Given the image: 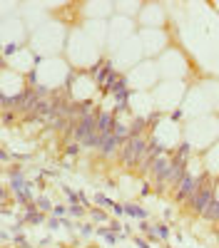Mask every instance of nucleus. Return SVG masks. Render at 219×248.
I'll list each match as a JSON object with an SVG mask.
<instances>
[{"mask_svg": "<svg viewBox=\"0 0 219 248\" xmlns=\"http://www.w3.org/2000/svg\"><path fill=\"white\" fill-rule=\"evenodd\" d=\"M217 134H219V122L204 117V119H197V122H194V127L189 129L187 137H189L194 144H207V141H212Z\"/></svg>", "mask_w": 219, "mask_h": 248, "instance_id": "obj_1", "label": "nucleus"}, {"mask_svg": "<svg viewBox=\"0 0 219 248\" xmlns=\"http://www.w3.org/2000/svg\"><path fill=\"white\" fill-rule=\"evenodd\" d=\"M65 75H67L65 65H63V62H57V60H48V62H43V65H40V70H37V79H40V82H50V85H57V82H63Z\"/></svg>", "mask_w": 219, "mask_h": 248, "instance_id": "obj_2", "label": "nucleus"}, {"mask_svg": "<svg viewBox=\"0 0 219 248\" xmlns=\"http://www.w3.org/2000/svg\"><path fill=\"white\" fill-rule=\"evenodd\" d=\"M154 79H157L154 65H139V67L130 75V82H132L135 87H147V85H152Z\"/></svg>", "mask_w": 219, "mask_h": 248, "instance_id": "obj_3", "label": "nucleus"}, {"mask_svg": "<svg viewBox=\"0 0 219 248\" xmlns=\"http://www.w3.org/2000/svg\"><path fill=\"white\" fill-rule=\"evenodd\" d=\"M154 97H157V102H159L162 107H167V102H169V105H177L179 97H182V87H179L177 82H169V85L159 87Z\"/></svg>", "mask_w": 219, "mask_h": 248, "instance_id": "obj_4", "label": "nucleus"}, {"mask_svg": "<svg viewBox=\"0 0 219 248\" xmlns=\"http://www.w3.org/2000/svg\"><path fill=\"white\" fill-rule=\"evenodd\" d=\"M115 30L110 32V47H117V45H125V37L130 35L132 25H130V20H115Z\"/></svg>", "mask_w": 219, "mask_h": 248, "instance_id": "obj_5", "label": "nucleus"}, {"mask_svg": "<svg viewBox=\"0 0 219 248\" xmlns=\"http://www.w3.org/2000/svg\"><path fill=\"white\" fill-rule=\"evenodd\" d=\"M139 50H142V45H139L137 40H132V45L125 43L122 45V52H115L117 65H119V62H130V65H132V62H137L139 60Z\"/></svg>", "mask_w": 219, "mask_h": 248, "instance_id": "obj_6", "label": "nucleus"}, {"mask_svg": "<svg viewBox=\"0 0 219 248\" xmlns=\"http://www.w3.org/2000/svg\"><path fill=\"white\" fill-rule=\"evenodd\" d=\"M142 43H145L147 52L152 55V52H157V50H162V45H165V35H162V32H157V30H145V32H142Z\"/></svg>", "mask_w": 219, "mask_h": 248, "instance_id": "obj_7", "label": "nucleus"}, {"mask_svg": "<svg viewBox=\"0 0 219 248\" xmlns=\"http://www.w3.org/2000/svg\"><path fill=\"white\" fill-rule=\"evenodd\" d=\"M169 65L174 67V70H172V75H182V72H185V60L179 57L174 50H172V52H167V55L162 57V70H167Z\"/></svg>", "mask_w": 219, "mask_h": 248, "instance_id": "obj_8", "label": "nucleus"}, {"mask_svg": "<svg viewBox=\"0 0 219 248\" xmlns=\"http://www.w3.org/2000/svg\"><path fill=\"white\" fill-rule=\"evenodd\" d=\"M157 137H162L165 139V144H174L177 141V124L174 122H162L159 124V129H157Z\"/></svg>", "mask_w": 219, "mask_h": 248, "instance_id": "obj_9", "label": "nucleus"}, {"mask_svg": "<svg viewBox=\"0 0 219 248\" xmlns=\"http://www.w3.org/2000/svg\"><path fill=\"white\" fill-rule=\"evenodd\" d=\"M142 20H145L147 25H150V23H159V20H162V13H159V8H157V5H150V8H145Z\"/></svg>", "mask_w": 219, "mask_h": 248, "instance_id": "obj_10", "label": "nucleus"}, {"mask_svg": "<svg viewBox=\"0 0 219 248\" xmlns=\"http://www.w3.org/2000/svg\"><path fill=\"white\" fill-rule=\"evenodd\" d=\"M10 62H13V65H15L17 70L23 67V65H28V70H30V67H33V55H30V50H28L23 57H20V55H13V57H10Z\"/></svg>", "mask_w": 219, "mask_h": 248, "instance_id": "obj_11", "label": "nucleus"}, {"mask_svg": "<svg viewBox=\"0 0 219 248\" xmlns=\"http://www.w3.org/2000/svg\"><path fill=\"white\" fill-rule=\"evenodd\" d=\"M207 167H209V171L219 174V147L209 149V156H207Z\"/></svg>", "mask_w": 219, "mask_h": 248, "instance_id": "obj_12", "label": "nucleus"}, {"mask_svg": "<svg viewBox=\"0 0 219 248\" xmlns=\"http://www.w3.org/2000/svg\"><path fill=\"white\" fill-rule=\"evenodd\" d=\"M87 94V79H80L77 82V97H85Z\"/></svg>", "mask_w": 219, "mask_h": 248, "instance_id": "obj_13", "label": "nucleus"}, {"mask_svg": "<svg viewBox=\"0 0 219 248\" xmlns=\"http://www.w3.org/2000/svg\"><path fill=\"white\" fill-rule=\"evenodd\" d=\"M119 8H122V13H135V8H139V5H137V3H130V5H127V3H122Z\"/></svg>", "mask_w": 219, "mask_h": 248, "instance_id": "obj_14", "label": "nucleus"}, {"mask_svg": "<svg viewBox=\"0 0 219 248\" xmlns=\"http://www.w3.org/2000/svg\"><path fill=\"white\" fill-rule=\"evenodd\" d=\"M217 199H219V189H217Z\"/></svg>", "mask_w": 219, "mask_h": 248, "instance_id": "obj_15", "label": "nucleus"}]
</instances>
